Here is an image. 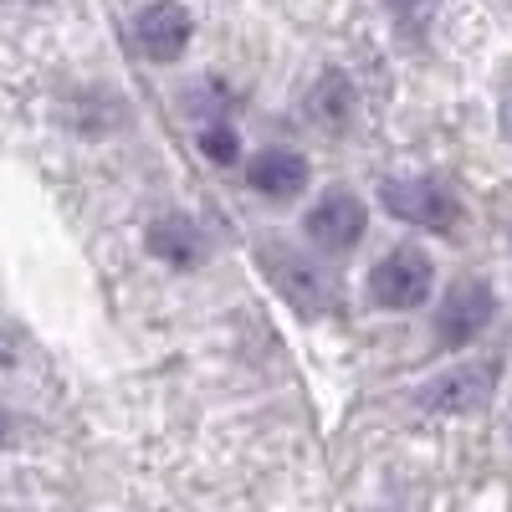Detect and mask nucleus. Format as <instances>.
<instances>
[{
  "label": "nucleus",
  "mask_w": 512,
  "mask_h": 512,
  "mask_svg": "<svg viewBox=\"0 0 512 512\" xmlns=\"http://www.w3.org/2000/svg\"><path fill=\"white\" fill-rule=\"evenodd\" d=\"M369 303L384 308V313H410L420 308L425 297H431L436 287V267H431V256H425L420 246H395V251H384L379 262L369 267Z\"/></svg>",
  "instance_id": "nucleus-1"
},
{
  "label": "nucleus",
  "mask_w": 512,
  "mask_h": 512,
  "mask_svg": "<svg viewBox=\"0 0 512 512\" xmlns=\"http://www.w3.org/2000/svg\"><path fill=\"white\" fill-rule=\"evenodd\" d=\"M379 205L390 210L395 221L405 226H420V231H456L461 221V200L451 195V185L431 180V175H400V180H384L379 185Z\"/></svg>",
  "instance_id": "nucleus-2"
},
{
  "label": "nucleus",
  "mask_w": 512,
  "mask_h": 512,
  "mask_svg": "<svg viewBox=\"0 0 512 512\" xmlns=\"http://www.w3.org/2000/svg\"><path fill=\"white\" fill-rule=\"evenodd\" d=\"M497 318V292L482 277H461L446 287L441 308H436V344L441 349H466L487 333V323Z\"/></svg>",
  "instance_id": "nucleus-3"
},
{
  "label": "nucleus",
  "mask_w": 512,
  "mask_h": 512,
  "mask_svg": "<svg viewBox=\"0 0 512 512\" xmlns=\"http://www.w3.org/2000/svg\"><path fill=\"white\" fill-rule=\"evenodd\" d=\"M492 390H497V364L472 359V364H451L436 379H425L415 405L431 410V415H472L492 400Z\"/></svg>",
  "instance_id": "nucleus-4"
},
{
  "label": "nucleus",
  "mask_w": 512,
  "mask_h": 512,
  "mask_svg": "<svg viewBox=\"0 0 512 512\" xmlns=\"http://www.w3.org/2000/svg\"><path fill=\"white\" fill-rule=\"evenodd\" d=\"M195 36V16L180 6V0H149V6L134 16V52L154 67H169L190 52Z\"/></svg>",
  "instance_id": "nucleus-5"
},
{
  "label": "nucleus",
  "mask_w": 512,
  "mask_h": 512,
  "mask_svg": "<svg viewBox=\"0 0 512 512\" xmlns=\"http://www.w3.org/2000/svg\"><path fill=\"white\" fill-rule=\"evenodd\" d=\"M303 231H308V241L318 251H333V256L354 251L364 241V231H369V210H364V200L354 190H328L303 216Z\"/></svg>",
  "instance_id": "nucleus-6"
},
{
  "label": "nucleus",
  "mask_w": 512,
  "mask_h": 512,
  "mask_svg": "<svg viewBox=\"0 0 512 512\" xmlns=\"http://www.w3.org/2000/svg\"><path fill=\"white\" fill-rule=\"evenodd\" d=\"M262 262H267V277L277 282V292L287 297V303L297 308V313H308V318H318V313H328L333 308V282H328V272L318 267V262H308V256H297V251H262Z\"/></svg>",
  "instance_id": "nucleus-7"
},
{
  "label": "nucleus",
  "mask_w": 512,
  "mask_h": 512,
  "mask_svg": "<svg viewBox=\"0 0 512 512\" xmlns=\"http://www.w3.org/2000/svg\"><path fill=\"white\" fill-rule=\"evenodd\" d=\"M246 185L262 195V200H297L308 185H313V164L308 154H297V149H256L246 159Z\"/></svg>",
  "instance_id": "nucleus-8"
},
{
  "label": "nucleus",
  "mask_w": 512,
  "mask_h": 512,
  "mask_svg": "<svg viewBox=\"0 0 512 512\" xmlns=\"http://www.w3.org/2000/svg\"><path fill=\"white\" fill-rule=\"evenodd\" d=\"M144 251L175 272H195L205 262V231L190 216H154L144 231Z\"/></svg>",
  "instance_id": "nucleus-9"
},
{
  "label": "nucleus",
  "mask_w": 512,
  "mask_h": 512,
  "mask_svg": "<svg viewBox=\"0 0 512 512\" xmlns=\"http://www.w3.org/2000/svg\"><path fill=\"white\" fill-rule=\"evenodd\" d=\"M354 103H359V93H354L349 72H338V67L318 72V82L308 88V113H313V123H323V128H344V123L354 118Z\"/></svg>",
  "instance_id": "nucleus-10"
},
{
  "label": "nucleus",
  "mask_w": 512,
  "mask_h": 512,
  "mask_svg": "<svg viewBox=\"0 0 512 512\" xmlns=\"http://www.w3.org/2000/svg\"><path fill=\"white\" fill-rule=\"evenodd\" d=\"M200 154H205L210 164H236V159H241V134H236L226 118L205 123V128H200Z\"/></svg>",
  "instance_id": "nucleus-11"
},
{
  "label": "nucleus",
  "mask_w": 512,
  "mask_h": 512,
  "mask_svg": "<svg viewBox=\"0 0 512 512\" xmlns=\"http://www.w3.org/2000/svg\"><path fill=\"white\" fill-rule=\"evenodd\" d=\"M390 6L400 11L405 31H415V26H425V21H431V0H390Z\"/></svg>",
  "instance_id": "nucleus-12"
},
{
  "label": "nucleus",
  "mask_w": 512,
  "mask_h": 512,
  "mask_svg": "<svg viewBox=\"0 0 512 512\" xmlns=\"http://www.w3.org/2000/svg\"><path fill=\"white\" fill-rule=\"evenodd\" d=\"M16 436H21V415L0 405V451H6V446H16Z\"/></svg>",
  "instance_id": "nucleus-13"
},
{
  "label": "nucleus",
  "mask_w": 512,
  "mask_h": 512,
  "mask_svg": "<svg viewBox=\"0 0 512 512\" xmlns=\"http://www.w3.org/2000/svg\"><path fill=\"white\" fill-rule=\"evenodd\" d=\"M497 123H502V139L512 144V88H507V98H502V108H497Z\"/></svg>",
  "instance_id": "nucleus-14"
}]
</instances>
